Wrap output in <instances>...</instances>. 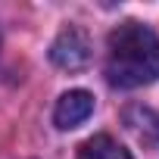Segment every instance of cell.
I'll return each instance as SVG.
<instances>
[{"label":"cell","mask_w":159,"mask_h":159,"mask_svg":"<svg viewBox=\"0 0 159 159\" xmlns=\"http://www.w3.org/2000/svg\"><path fill=\"white\" fill-rule=\"evenodd\" d=\"M78 159H131V153L119 140H112L109 134H97V137H91V140L81 143Z\"/></svg>","instance_id":"obj_4"},{"label":"cell","mask_w":159,"mask_h":159,"mask_svg":"<svg viewBox=\"0 0 159 159\" xmlns=\"http://www.w3.org/2000/svg\"><path fill=\"white\" fill-rule=\"evenodd\" d=\"M50 59L59 66V69H69V72H78L84 69L88 59H91V41L88 34L78 28V25H69L56 34L53 47H50Z\"/></svg>","instance_id":"obj_2"},{"label":"cell","mask_w":159,"mask_h":159,"mask_svg":"<svg viewBox=\"0 0 159 159\" xmlns=\"http://www.w3.org/2000/svg\"><path fill=\"white\" fill-rule=\"evenodd\" d=\"M106 78L112 88H143L159 78V38L140 22H122L106 41Z\"/></svg>","instance_id":"obj_1"},{"label":"cell","mask_w":159,"mask_h":159,"mask_svg":"<svg viewBox=\"0 0 159 159\" xmlns=\"http://www.w3.org/2000/svg\"><path fill=\"white\" fill-rule=\"evenodd\" d=\"M91 112H94V94H88V91H69V94L59 97V103L53 109V122H56V128L69 131V128H78L81 122H88Z\"/></svg>","instance_id":"obj_3"}]
</instances>
